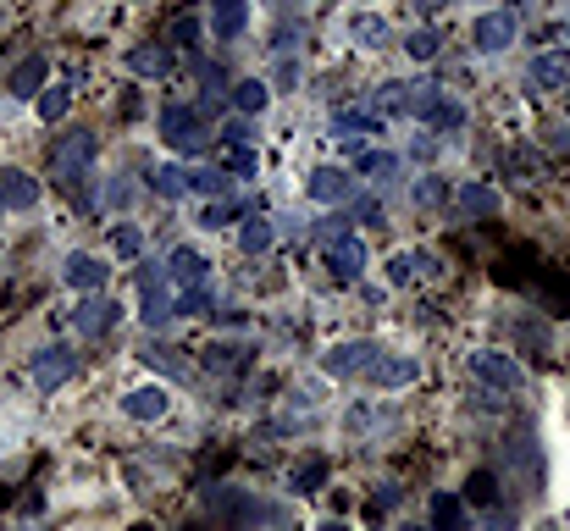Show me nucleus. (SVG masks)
I'll list each match as a JSON object with an SVG mask.
<instances>
[{"instance_id": "1", "label": "nucleus", "mask_w": 570, "mask_h": 531, "mask_svg": "<svg viewBox=\"0 0 570 531\" xmlns=\"http://www.w3.org/2000/svg\"><path fill=\"white\" fill-rule=\"evenodd\" d=\"M95 133L89 128H72V133H61L56 144H50V172H56V183L67 194H78L89 183V166H95Z\"/></svg>"}, {"instance_id": "2", "label": "nucleus", "mask_w": 570, "mask_h": 531, "mask_svg": "<svg viewBox=\"0 0 570 531\" xmlns=\"http://www.w3.org/2000/svg\"><path fill=\"white\" fill-rule=\"evenodd\" d=\"M504 465H510L515 487L521 493H543V443L532 437V426L504 437Z\"/></svg>"}, {"instance_id": "3", "label": "nucleus", "mask_w": 570, "mask_h": 531, "mask_svg": "<svg viewBox=\"0 0 570 531\" xmlns=\"http://www.w3.org/2000/svg\"><path fill=\"white\" fill-rule=\"evenodd\" d=\"M471 377L482 382V388H493V393H521L526 388V366L504 349H476L471 354Z\"/></svg>"}, {"instance_id": "4", "label": "nucleus", "mask_w": 570, "mask_h": 531, "mask_svg": "<svg viewBox=\"0 0 570 531\" xmlns=\"http://www.w3.org/2000/svg\"><path fill=\"white\" fill-rule=\"evenodd\" d=\"M161 139H167L172 150H183V155H205L211 128H205V117L194 106H161Z\"/></svg>"}, {"instance_id": "5", "label": "nucleus", "mask_w": 570, "mask_h": 531, "mask_svg": "<svg viewBox=\"0 0 570 531\" xmlns=\"http://www.w3.org/2000/svg\"><path fill=\"white\" fill-rule=\"evenodd\" d=\"M377 354H382V343H366V338H355V343H333V349L321 354V371H327V377H366Z\"/></svg>"}, {"instance_id": "6", "label": "nucleus", "mask_w": 570, "mask_h": 531, "mask_svg": "<svg viewBox=\"0 0 570 531\" xmlns=\"http://www.w3.org/2000/svg\"><path fill=\"white\" fill-rule=\"evenodd\" d=\"M139 294H144V327H161V321L178 316V299L167 288V272H155V266H139Z\"/></svg>"}, {"instance_id": "7", "label": "nucleus", "mask_w": 570, "mask_h": 531, "mask_svg": "<svg viewBox=\"0 0 570 531\" xmlns=\"http://www.w3.org/2000/svg\"><path fill=\"white\" fill-rule=\"evenodd\" d=\"M28 377H34L39 393H56L61 382H72V349H61V343L39 349L34 360H28Z\"/></svg>"}, {"instance_id": "8", "label": "nucleus", "mask_w": 570, "mask_h": 531, "mask_svg": "<svg viewBox=\"0 0 570 531\" xmlns=\"http://www.w3.org/2000/svg\"><path fill=\"white\" fill-rule=\"evenodd\" d=\"M327 272H333L338 283H360V272H366V244H360L355 233L333 238V244H327Z\"/></svg>"}, {"instance_id": "9", "label": "nucleus", "mask_w": 570, "mask_h": 531, "mask_svg": "<svg viewBox=\"0 0 570 531\" xmlns=\"http://www.w3.org/2000/svg\"><path fill=\"white\" fill-rule=\"evenodd\" d=\"M167 283H178L183 294H189V288H205V283H211V260H205L200 249L178 244V249H172V260H167Z\"/></svg>"}, {"instance_id": "10", "label": "nucleus", "mask_w": 570, "mask_h": 531, "mask_svg": "<svg viewBox=\"0 0 570 531\" xmlns=\"http://www.w3.org/2000/svg\"><path fill=\"white\" fill-rule=\"evenodd\" d=\"M471 45L476 50H510L515 45V12H487V17H476L471 23Z\"/></svg>"}, {"instance_id": "11", "label": "nucleus", "mask_w": 570, "mask_h": 531, "mask_svg": "<svg viewBox=\"0 0 570 531\" xmlns=\"http://www.w3.org/2000/svg\"><path fill=\"white\" fill-rule=\"evenodd\" d=\"M305 189H310V200H316V205H344L349 194H355V177H349L344 166H316Z\"/></svg>"}, {"instance_id": "12", "label": "nucleus", "mask_w": 570, "mask_h": 531, "mask_svg": "<svg viewBox=\"0 0 570 531\" xmlns=\"http://www.w3.org/2000/svg\"><path fill=\"white\" fill-rule=\"evenodd\" d=\"M416 377H421L416 360H404V354H388V349H382L377 360H371V371H366L371 388H410Z\"/></svg>"}, {"instance_id": "13", "label": "nucleus", "mask_w": 570, "mask_h": 531, "mask_svg": "<svg viewBox=\"0 0 570 531\" xmlns=\"http://www.w3.org/2000/svg\"><path fill=\"white\" fill-rule=\"evenodd\" d=\"M61 277H67V288H84V294H100V288H106V277H111V266H106V260H95V255H67Z\"/></svg>"}, {"instance_id": "14", "label": "nucleus", "mask_w": 570, "mask_h": 531, "mask_svg": "<svg viewBox=\"0 0 570 531\" xmlns=\"http://www.w3.org/2000/svg\"><path fill=\"white\" fill-rule=\"evenodd\" d=\"M532 83L537 89H570V50L565 45H554V50H543V56L532 61Z\"/></svg>"}, {"instance_id": "15", "label": "nucleus", "mask_w": 570, "mask_h": 531, "mask_svg": "<svg viewBox=\"0 0 570 531\" xmlns=\"http://www.w3.org/2000/svg\"><path fill=\"white\" fill-rule=\"evenodd\" d=\"M111 321H117V305H111L106 294H89L84 305L72 310V332H84V338H100Z\"/></svg>"}, {"instance_id": "16", "label": "nucleus", "mask_w": 570, "mask_h": 531, "mask_svg": "<svg viewBox=\"0 0 570 531\" xmlns=\"http://www.w3.org/2000/svg\"><path fill=\"white\" fill-rule=\"evenodd\" d=\"M172 61H178V50L161 39V45H133L128 50V72H139V78H167Z\"/></svg>"}, {"instance_id": "17", "label": "nucleus", "mask_w": 570, "mask_h": 531, "mask_svg": "<svg viewBox=\"0 0 570 531\" xmlns=\"http://www.w3.org/2000/svg\"><path fill=\"white\" fill-rule=\"evenodd\" d=\"M205 509H211V520H222V526H250L255 520V498L227 493V487H216V493L205 498Z\"/></svg>"}, {"instance_id": "18", "label": "nucleus", "mask_w": 570, "mask_h": 531, "mask_svg": "<svg viewBox=\"0 0 570 531\" xmlns=\"http://www.w3.org/2000/svg\"><path fill=\"white\" fill-rule=\"evenodd\" d=\"M167 410H172V388H133L128 399H122V415H128V421H161Z\"/></svg>"}, {"instance_id": "19", "label": "nucleus", "mask_w": 570, "mask_h": 531, "mask_svg": "<svg viewBox=\"0 0 570 531\" xmlns=\"http://www.w3.org/2000/svg\"><path fill=\"white\" fill-rule=\"evenodd\" d=\"M216 166H222L227 177H255V139H233V133H222V144H216Z\"/></svg>"}, {"instance_id": "20", "label": "nucleus", "mask_w": 570, "mask_h": 531, "mask_svg": "<svg viewBox=\"0 0 570 531\" xmlns=\"http://www.w3.org/2000/svg\"><path fill=\"white\" fill-rule=\"evenodd\" d=\"M454 205H460L465 216H476V222H493V216L504 211V200H499V189H493V183H465V189L454 194Z\"/></svg>"}, {"instance_id": "21", "label": "nucleus", "mask_w": 570, "mask_h": 531, "mask_svg": "<svg viewBox=\"0 0 570 531\" xmlns=\"http://www.w3.org/2000/svg\"><path fill=\"white\" fill-rule=\"evenodd\" d=\"M244 23H250V0H211V34L222 45L244 34Z\"/></svg>"}, {"instance_id": "22", "label": "nucleus", "mask_w": 570, "mask_h": 531, "mask_svg": "<svg viewBox=\"0 0 570 531\" xmlns=\"http://www.w3.org/2000/svg\"><path fill=\"white\" fill-rule=\"evenodd\" d=\"M45 78H50V61L45 56H28V61H17V67H12V83H6V89H12L17 100H28V95L45 89Z\"/></svg>"}, {"instance_id": "23", "label": "nucleus", "mask_w": 570, "mask_h": 531, "mask_svg": "<svg viewBox=\"0 0 570 531\" xmlns=\"http://www.w3.org/2000/svg\"><path fill=\"white\" fill-rule=\"evenodd\" d=\"M333 133H344V139H366V133H382V117L371 106H344V111H333Z\"/></svg>"}, {"instance_id": "24", "label": "nucleus", "mask_w": 570, "mask_h": 531, "mask_svg": "<svg viewBox=\"0 0 570 531\" xmlns=\"http://www.w3.org/2000/svg\"><path fill=\"white\" fill-rule=\"evenodd\" d=\"M349 39H355L360 50H382V45L393 39V28H388V17L360 12V17H349Z\"/></svg>"}, {"instance_id": "25", "label": "nucleus", "mask_w": 570, "mask_h": 531, "mask_svg": "<svg viewBox=\"0 0 570 531\" xmlns=\"http://www.w3.org/2000/svg\"><path fill=\"white\" fill-rule=\"evenodd\" d=\"M0 194H6V211H34L39 205V183L28 172H0Z\"/></svg>"}, {"instance_id": "26", "label": "nucleus", "mask_w": 570, "mask_h": 531, "mask_svg": "<svg viewBox=\"0 0 570 531\" xmlns=\"http://www.w3.org/2000/svg\"><path fill=\"white\" fill-rule=\"evenodd\" d=\"M427 515H432V531H471V520H465V504H460L454 493H432Z\"/></svg>"}, {"instance_id": "27", "label": "nucleus", "mask_w": 570, "mask_h": 531, "mask_svg": "<svg viewBox=\"0 0 570 531\" xmlns=\"http://www.w3.org/2000/svg\"><path fill=\"white\" fill-rule=\"evenodd\" d=\"M233 106H238V117H261V111L272 106V89H266L261 78H238L233 83Z\"/></svg>"}, {"instance_id": "28", "label": "nucleus", "mask_w": 570, "mask_h": 531, "mask_svg": "<svg viewBox=\"0 0 570 531\" xmlns=\"http://www.w3.org/2000/svg\"><path fill=\"white\" fill-rule=\"evenodd\" d=\"M465 504H471V509H493V504H499V471H487V465H482V471L465 476Z\"/></svg>"}, {"instance_id": "29", "label": "nucleus", "mask_w": 570, "mask_h": 531, "mask_svg": "<svg viewBox=\"0 0 570 531\" xmlns=\"http://www.w3.org/2000/svg\"><path fill=\"white\" fill-rule=\"evenodd\" d=\"M288 487H294V493H321V487H327V460H321V454H305V460L288 471Z\"/></svg>"}, {"instance_id": "30", "label": "nucleus", "mask_w": 570, "mask_h": 531, "mask_svg": "<svg viewBox=\"0 0 570 531\" xmlns=\"http://www.w3.org/2000/svg\"><path fill=\"white\" fill-rule=\"evenodd\" d=\"M250 360H255V349H244V343H211V349H205V366L222 371V377L227 371H244Z\"/></svg>"}, {"instance_id": "31", "label": "nucleus", "mask_w": 570, "mask_h": 531, "mask_svg": "<svg viewBox=\"0 0 570 531\" xmlns=\"http://www.w3.org/2000/svg\"><path fill=\"white\" fill-rule=\"evenodd\" d=\"M67 106H72V78L67 83H45V89H39V122H61V117H67Z\"/></svg>"}, {"instance_id": "32", "label": "nucleus", "mask_w": 570, "mask_h": 531, "mask_svg": "<svg viewBox=\"0 0 570 531\" xmlns=\"http://www.w3.org/2000/svg\"><path fill=\"white\" fill-rule=\"evenodd\" d=\"M238 249H244V255H266V249H272V222H266V216H244Z\"/></svg>"}, {"instance_id": "33", "label": "nucleus", "mask_w": 570, "mask_h": 531, "mask_svg": "<svg viewBox=\"0 0 570 531\" xmlns=\"http://www.w3.org/2000/svg\"><path fill=\"white\" fill-rule=\"evenodd\" d=\"M150 189L161 194V200H183V194H189V166H161V172H150Z\"/></svg>"}, {"instance_id": "34", "label": "nucleus", "mask_w": 570, "mask_h": 531, "mask_svg": "<svg viewBox=\"0 0 570 531\" xmlns=\"http://www.w3.org/2000/svg\"><path fill=\"white\" fill-rule=\"evenodd\" d=\"M222 189H227V172H222V166H194V172H189V194L222 200Z\"/></svg>"}, {"instance_id": "35", "label": "nucleus", "mask_w": 570, "mask_h": 531, "mask_svg": "<svg viewBox=\"0 0 570 531\" xmlns=\"http://www.w3.org/2000/svg\"><path fill=\"white\" fill-rule=\"evenodd\" d=\"M194 39H200V17H194V12H178V17L167 23V45H172V50H189Z\"/></svg>"}, {"instance_id": "36", "label": "nucleus", "mask_w": 570, "mask_h": 531, "mask_svg": "<svg viewBox=\"0 0 570 531\" xmlns=\"http://www.w3.org/2000/svg\"><path fill=\"white\" fill-rule=\"evenodd\" d=\"M504 166H510V172H521L526 183H537V177H543V155H537V150H526V144H521V150H510V155H504Z\"/></svg>"}, {"instance_id": "37", "label": "nucleus", "mask_w": 570, "mask_h": 531, "mask_svg": "<svg viewBox=\"0 0 570 531\" xmlns=\"http://www.w3.org/2000/svg\"><path fill=\"white\" fill-rule=\"evenodd\" d=\"M404 50H410V56H416V61H432V56H438V50H443V39L432 34V28H416V34L404 39Z\"/></svg>"}, {"instance_id": "38", "label": "nucleus", "mask_w": 570, "mask_h": 531, "mask_svg": "<svg viewBox=\"0 0 570 531\" xmlns=\"http://www.w3.org/2000/svg\"><path fill=\"white\" fill-rule=\"evenodd\" d=\"M360 172H366L371 183H388V177L399 172V155H360Z\"/></svg>"}, {"instance_id": "39", "label": "nucleus", "mask_w": 570, "mask_h": 531, "mask_svg": "<svg viewBox=\"0 0 570 531\" xmlns=\"http://www.w3.org/2000/svg\"><path fill=\"white\" fill-rule=\"evenodd\" d=\"M388 283H393V288L416 283V255H410V249H399V255L388 260Z\"/></svg>"}, {"instance_id": "40", "label": "nucleus", "mask_w": 570, "mask_h": 531, "mask_svg": "<svg viewBox=\"0 0 570 531\" xmlns=\"http://www.w3.org/2000/svg\"><path fill=\"white\" fill-rule=\"evenodd\" d=\"M111 249H117V260H139V249H144L139 227H117V233H111Z\"/></svg>"}, {"instance_id": "41", "label": "nucleus", "mask_w": 570, "mask_h": 531, "mask_svg": "<svg viewBox=\"0 0 570 531\" xmlns=\"http://www.w3.org/2000/svg\"><path fill=\"white\" fill-rule=\"evenodd\" d=\"M144 360H150L155 371H167V377H189V366H183V360H178V349H150V354H144Z\"/></svg>"}, {"instance_id": "42", "label": "nucleus", "mask_w": 570, "mask_h": 531, "mask_svg": "<svg viewBox=\"0 0 570 531\" xmlns=\"http://www.w3.org/2000/svg\"><path fill=\"white\" fill-rule=\"evenodd\" d=\"M227 222H233V205H227V200H211V205L200 211V227H205V233H211V227H227Z\"/></svg>"}, {"instance_id": "43", "label": "nucleus", "mask_w": 570, "mask_h": 531, "mask_svg": "<svg viewBox=\"0 0 570 531\" xmlns=\"http://www.w3.org/2000/svg\"><path fill=\"white\" fill-rule=\"evenodd\" d=\"M482 531H515V509H504V504L482 509Z\"/></svg>"}, {"instance_id": "44", "label": "nucleus", "mask_w": 570, "mask_h": 531, "mask_svg": "<svg viewBox=\"0 0 570 531\" xmlns=\"http://www.w3.org/2000/svg\"><path fill=\"white\" fill-rule=\"evenodd\" d=\"M443 194H449V189H443L438 177H421V183H416V205H438Z\"/></svg>"}, {"instance_id": "45", "label": "nucleus", "mask_w": 570, "mask_h": 531, "mask_svg": "<svg viewBox=\"0 0 570 531\" xmlns=\"http://www.w3.org/2000/svg\"><path fill=\"white\" fill-rule=\"evenodd\" d=\"M410 255H416V277H438L443 272V260L432 255V249H410Z\"/></svg>"}, {"instance_id": "46", "label": "nucleus", "mask_w": 570, "mask_h": 531, "mask_svg": "<svg viewBox=\"0 0 570 531\" xmlns=\"http://www.w3.org/2000/svg\"><path fill=\"white\" fill-rule=\"evenodd\" d=\"M548 150H554V155H570V128H554V133H548Z\"/></svg>"}, {"instance_id": "47", "label": "nucleus", "mask_w": 570, "mask_h": 531, "mask_svg": "<svg viewBox=\"0 0 570 531\" xmlns=\"http://www.w3.org/2000/svg\"><path fill=\"white\" fill-rule=\"evenodd\" d=\"M321 531H349L344 520H321Z\"/></svg>"}, {"instance_id": "48", "label": "nucleus", "mask_w": 570, "mask_h": 531, "mask_svg": "<svg viewBox=\"0 0 570 531\" xmlns=\"http://www.w3.org/2000/svg\"><path fill=\"white\" fill-rule=\"evenodd\" d=\"M0 211H6V194H0Z\"/></svg>"}, {"instance_id": "49", "label": "nucleus", "mask_w": 570, "mask_h": 531, "mask_svg": "<svg viewBox=\"0 0 570 531\" xmlns=\"http://www.w3.org/2000/svg\"><path fill=\"white\" fill-rule=\"evenodd\" d=\"M0 23H6V12H0Z\"/></svg>"}]
</instances>
